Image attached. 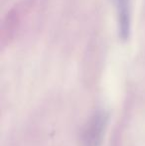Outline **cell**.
Returning <instances> with one entry per match:
<instances>
[{
  "instance_id": "obj_1",
  "label": "cell",
  "mask_w": 145,
  "mask_h": 146,
  "mask_svg": "<svg viewBox=\"0 0 145 146\" xmlns=\"http://www.w3.org/2000/svg\"><path fill=\"white\" fill-rule=\"evenodd\" d=\"M107 124V116L103 112H97L91 117L85 132V146H99L103 138Z\"/></svg>"
},
{
  "instance_id": "obj_2",
  "label": "cell",
  "mask_w": 145,
  "mask_h": 146,
  "mask_svg": "<svg viewBox=\"0 0 145 146\" xmlns=\"http://www.w3.org/2000/svg\"><path fill=\"white\" fill-rule=\"evenodd\" d=\"M131 2L130 0H115L117 13L118 33L121 39L125 40L129 37L131 28Z\"/></svg>"
}]
</instances>
